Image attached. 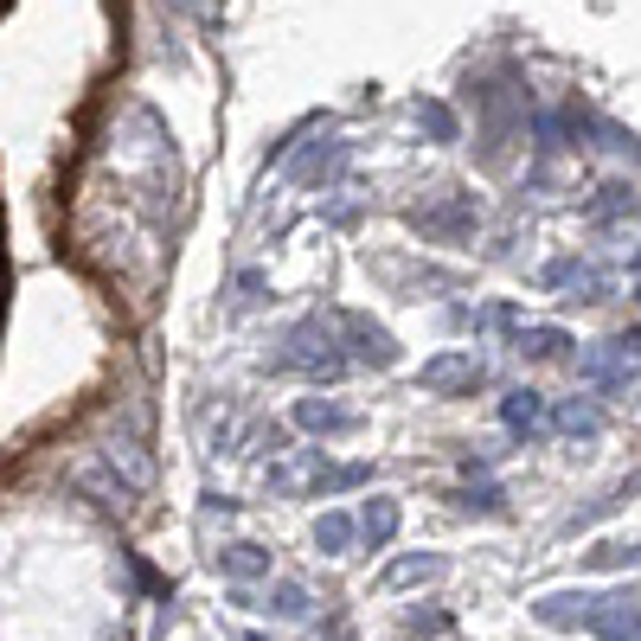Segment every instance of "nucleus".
I'll return each mask as SVG.
<instances>
[{
	"instance_id": "obj_1",
	"label": "nucleus",
	"mask_w": 641,
	"mask_h": 641,
	"mask_svg": "<svg viewBox=\"0 0 641 641\" xmlns=\"http://www.w3.org/2000/svg\"><path fill=\"white\" fill-rule=\"evenodd\" d=\"M418 385H424L430 398H475L488 385V366L475 354H436L418 366Z\"/></svg>"
},
{
	"instance_id": "obj_2",
	"label": "nucleus",
	"mask_w": 641,
	"mask_h": 641,
	"mask_svg": "<svg viewBox=\"0 0 641 641\" xmlns=\"http://www.w3.org/2000/svg\"><path fill=\"white\" fill-rule=\"evenodd\" d=\"M584 629L603 641H641V603L629 590H610V597H597V610L584 616Z\"/></svg>"
},
{
	"instance_id": "obj_3",
	"label": "nucleus",
	"mask_w": 641,
	"mask_h": 641,
	"mask_svg": "<svg viewBox=\"0 0 641 641\" xmlns=\"http://www.w3.org/2000/svg\"><path fill=\"white\" fill-rule=\"evenodd\" d=\"M418 231H424V238H443V244L469 238V231H475V200H469V193H449L443 206L418 213Z\"/></svg>"
},
{
	"instance_id": "obj_4",
	"label": "nucleus",
	"mask_w": 641,
	"mask_h": 641,
	"mask_svg": "<svg viewBox=\"0 0 641 641\" xmlns=\"http://www.w3.org/2000/svg\"><path fill=\"white\" fill-rule=\"evenodd\" d=\"M546 289H571L577 302H603L610 277H603L590 257H559V264H546Z\"/></svg>"
},
{
	"instance_id": "obj_5",
	"label": "nucleus",
	"mask_w": 641,
	"mask_h": 641,
	"mask_svg": "<svg viewBox=\"0 0 641 641\" xmlns=\"http://www.w3.org/2000/svg\"><path fill=\"white\" fill-rule=\"evenodd\" d=\"M500 424L513 430V436H526V443H539L546 424H552V411H546V398H539V392H526V385H520V392H507V398H500Z\"/></svg>"
},
{
	"instance_id": "obj_6",
	"label": "nucleus",
	"mask_w": 641,
	"mask_h": 641,
	"mask_svg": "<svg viewBox=\"0 0 641 641\" xmlns=\"http://www.w3.org/2000/svg\"><path fill=\"white\" fill-rule=\"evenodd\" d=\"M597 597H603V590H559V597H539L533 616H539L546 629H584V616L597 610Z\"/></svg>"
},
{
	"instance_id": "obj_7",
	"label": "nucleus",
	"mask_w": 641,
	"mask_h": 641,
	"mask_svg": "<svg viewBox=\"0 0 641 641\" xmlns=\"http://www.w3.org/2000/svg\"><path fill=\"white\" fill-rule=\"evenodd\" d=\"M341 328L354 334V366H392V359H398V341H392L379 321H366V315H341Z\"/></svg>"
},
{
	"instance_id": "obj_8",
	"label": "nucleus",
	"mask_w": 641,
	"mask_h": 641,
	"mask_svg": "<svg viewBox=\"0 0 641 641\" xmlns=\"http://www.w3.org/2000/svg\"><path fill=\"white\" fill-rule=\"evenodd\" d=\"M295 424L308 430V436H347L359 418L347 405H334V398H295Z\"/></svg>"
},
{
	"instance_id": "obj_9",
	"label": "nucleus",
	"mask_w": 641,
	"mask_h": 641,
	"mask_svg": "<svg viewBox=\"0 0 641 641\" xmlns=\"http://www.w3.org/2000/svg\"><path fill=\"white\" fill-rule=\"evenodd\" d=\"M513 354L533 359V366H552V359L571 354V334H565V328H552V321H533V328H520V334H513Z\"/></svg>"
},
{
	"instance_id": "obj_10",
	"label": "nucleus",
	"mask_w": 641,
	"mask_h": 641,
	"mask_svg": "<svg viewBox=\"0 0 641 641\" xmlns=\"http://www.w3.org/2000/svg\"><path fill=\"white\" fill-rule=\"evenodd\" d=\"M636 213H641V193L629 180H610V187H597V200H584L590 225H616V218H636Z\"/></svg>"
},
{
	"instance_id": "obj_11",
	"label": "nucleus",
	"mask_w": 641,
	"mask_h": 641,
	"mask_svg": "<svg viewBox=\"0 0 641 641\" xmlns=\"http://www.w3.org/2000/svg\"><path fill=\"white\" fill-rule=\"evenodd\" d=\"M359 539L372 546V552H385L392 539H398V500L392 495H372L359 507Z\"/></svg>"
},
{
	"instance_id": "obj_12",
	"label": "nucleus",
	"mask_w": 641,
	"mask_h": 641,
	"mask_svg": "<svg viewBox=\"0 0 641 641\" xmlns=\"http://www.w3.org/2000/svg\"><path fill=\"white\" fill-rule=\"evenodd\" d=\"M354 539H359L354 513H321V520H315V546H321L328 559H347V552H354Z\"/></svg>"
},
{
	"instance_id": "obj_13",
	"label": "nucleus",
	"mask_w": 641,
	"mask_h": 641,
	"mask_svg": "<svg viewBox=\"0 0 641 641\" xmlns=\"http://www.w3.org/2000/svg\"><path fill=\"white\" fill-rule=\"evenodd\" d=\"M372 482V462H321L315 469V482H308V495H347V488H366Z\"/></svg>"
},
{
	"instance_id": "obj_14",
	"label": "nucleus",
	"mask_w": 641,
	"mask_h": 641,
	"mask_svg": "<svg viewBox=\"0 0 641 641\" xmlns=\"http://www.w3.org/2000/svg\"><path fill=\"white\" fill-rule=\"evenodd\" d=\"M218 571H225V577H270V552L251 546V539H238V546L218 552Z\"/></svg>"
},
{
	"instance_id": "obj_15",
	"label": "nucleus",
	"mask_w": 641,
	"mask_h": 641,
	"mask_svg": "<svg viewBox=\"0 0 641 641\" xmlns=\"http://www.w3.org/2000/svg\"><path fill=\"white\" fill-rule=\"evenodd\" d=\"M430 577H443V559H430V552H418V559H398V565L379 571V584H385V590H405V584H430Z\"/></svg>"
},
{
	"instance_id": "obj_16",
	"label": "nucleus",
	"mask_w": 641,
	"mask_h": 641,
	"mask_svg": "<svg viewBox=\"0 0 641 641\" xmlns=\"http://www.w3.org/2000/svg\"><path fill=\"white\" fill-rule=\"evenodd\" d=\"M559 430H571V436H603V411L590 405V398H571V405H559Z\"/></svg>"
},
{
	"instance_id": "obj_17",
	"label": "nucleus",
	"mask_w": 641,
	"mask_h": 641,
	"mask_svg": "<svg viewBox=\"0 0 641 641\" xmlns=\"http://www.w3.org/2000/svg\"><path fill=\"white\" fill-rule=\"evenodd\" d=\"M270 610L289 616V623H302V616H308V590H302V584H277V590H270Z\"/></svg>"
},
{
	"instance_id": "obj_18",
	"label": "nucleus",
	"mask_w": 641,
	"mask_h": 641,
	"mask_svg": "<svg viewBox=\"0 0 641 641\" xmlns=\"http://www.w3.org/2000/svg\"><path fill=\"white\" fill-rule=\"evenodd\" d=\"M584 565H590V571H616V565H641V546H597V552H584Z\"/></svg>"
},
{
	"instance_id": "obj_19",
	"label": "nucleus",
	"mask_w": 641,
	"mask_h": 641,
	"mask_svg": "<svg viewBox=\"0 0 641 641\" xmlns=\"http://www.w3.org/2000/svg\"><path fill=\"white\" fill-rule=\"evenodd\" d=\"M418 123H424L436 142H456V116H449V103H418Z\"/></svg>"
},
{
	"instance_id": "obj_20",
	"label": "nucleus",
	"mask_w": 641,
	"mask_h": 641,
	"mask_svg": "<svg viewBox=\"0 0 641 641\" xmlns=\"http://www.w3.org/2000/svg\"><path fill=\"white\" fill-rule=\"evenodd\" d=\"M462 507H475V513H507V495H500V488H462Z\"/></svg>"
},
{
	"instance_id": "obj_21",
	"label": "nucleus",
	"mask_w": 641,
	"mask_h": 641,
	"mask_svg": "<svg viewBox=\"0 0 641 641\" xmlns=\"http://www.w3.org/2000/svg\"><path fill=\"white\" fill-rule=\"evenodd\" d=\"M405 629H411V636H443V629H449V616H443V610H411V616H405Z\"/></svg>"
},
{
	"instance_id": "obj_22",
	"label": "nucleus",
	"mask_w": 641,
	"mask_h": 641,
	"mask_svg": "<svg viewBox=\"0 0 641 641\" xmlns=\"http://www.w3.org/2000/svg\"><path fill=\"white\" fill-rule=\"evenodd\" d=\"M251 641H264V636H251Z\"/></svg>"
}]
</instances>
